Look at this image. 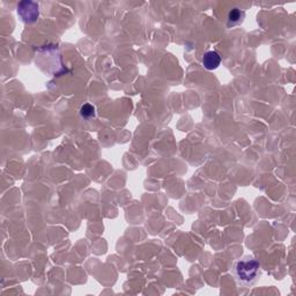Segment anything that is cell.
<instances>
[{
  "mask_svg": "<svg viewBox=\"0 0 296 296\" xmlns=\"http://www.w3.org/2000/svg\"><path fill=\"white\" fill-rule=\"evenodd\" d=\"M95 114H96V111H95V107L91 106V104L86 103L80 108V116L84 119L93 118Z\"/></svg>",
  "mask_w": 296,
  "mask_h": 296,
  "instance_id": "cell-5",
  "label": "cell"
},
{
  "mask_svg": "<svg viewBox=\"0 0 296 296\" xmlns=\"http://www.w3.org/2000/svg\"><path fill=\"white\" fill-rule=\"evenodd\" d=\"M202 62L204 68L208 69V71H213V69H216L220 66L221 56L216 51H207V52L204 53Z\"/></svg>",
  "mask_w": 296,
  "mask_h": 296,
  "instance_id": "cell-3",
  "label": "cell"
},
{
  "mask_svg": "<svg viewBox=\"0 0 296 296\" xmlns=\"http://www.w3.org/2000/svg\"><path fill=\"white\" fill-rule=\"evenodd\" d=\"M18 14L21 21L27 24L35 23L40 18V6L37 2L24 0L18 4Z\"/></svg>",
  "mask_w": 296,
  "mask_h": 296,
  "instance_id": "cell-2",
  "label": "cell"
},
{
  "mask_svg": "<svg viewBox=\"0 0 296 296\" xmlns=\"http://www.w3.org/2000/svg\"><path fill=\"white\" fill-rule=\"evenodd\" d=\"M231 273L238 285L243 287H251L262 275V266L253 256H246L233 264Z\"/></svg>",
  "mask_w": 296,
  "mask_h": 296,
  "instance_id": "cell-1",
  "label": "cell"
},
{
  "mask_svg": "<svg viewBox=\"0 0 296 296\" xmlns=\"http://www.w3.org/2000/svg\"><path fill=\"white\" fill-rule=\"evenodd\" d=\"M244 19H246V13H244V11H242L241 8L234 7L228 12L226 24H227L228 28H233L235 25L243 23Z\"/></svg>",
  "mask_w": 296,
  "mask_h": 296,
  "instance_id": "cell-4",
  "label": "cell"
}]
</instances>
